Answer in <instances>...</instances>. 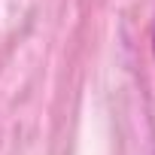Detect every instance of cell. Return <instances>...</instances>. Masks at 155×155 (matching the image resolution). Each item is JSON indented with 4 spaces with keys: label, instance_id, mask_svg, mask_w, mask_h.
I'll list each match as a JSON object with an SVG mask.
<instances>
[{
    "label": "cell",
    "instance_id": "1",
    "mask_svg": "<svg viewBox=\"0 0 155 155\" xmlns=\"http://www.w3.org/2000/svg\"><path fill=\"white\" fill-rule=\"evenodd\" d=\"M152 49H155V34H152Z\"/></svg>",
    "mask_w": 155,
    "mask_h": 155
}]
</instances>
